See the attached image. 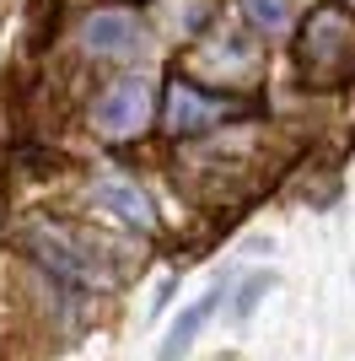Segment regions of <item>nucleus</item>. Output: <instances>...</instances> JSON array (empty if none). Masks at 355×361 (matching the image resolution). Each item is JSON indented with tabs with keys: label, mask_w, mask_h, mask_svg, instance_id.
Wrapping results in <instances>:
<instances>
[{
	"label": "nucleus",
	"mask_w": 355,
	"mask_h": 361,
	"mask_svg": "<svg viewBox=\"0 0 355 361\" xmlns=\"http://www.w3.org/2000/svg\"><path fill=\"white\" fill-rule=\"evenodd\" d=\"M16 248L38 264L44 275H59L81 291H113L118 286V264L113 248H108L97 232L75 221H54V216H32L27 226H16Z\"/></svg>",
	"instance_id": "f257e3e1"
},
{
	"label": "nucleus",
	"mask_w": 355,
	"mask_h": 361,
	"mask_svg": "<svg viewBox=\"0 0 355 361\" xmlns=\"http://www.w3.org/2000/svg\"><path fill=\"white\" fill-rule=\"evenodd\" d=\"M296 65L307 87H344L355 75V11L340 0H318L296 27Z\"/></svg>",
	"instance_id": "f03ea898"
},
{
	"label": "nucleus",
	"mask_w": 355,
	"mask_h": 361,
	"mask_svg": "<svg viewBox=\"0 0 355 361\" xmlns=\"http://www.w3.org/2000/svg\"><path fill=\"white\" fill-rule=\"evenodd\" d=\"M264 114V97H237V92H210L199 87L194 75H173L162 92V130L173 140H199V135H216L226 124H242V119H259Z\"/></svg>",
	"instance_id": "7ed1b4c3"
},
{
	"label": "nucleus",
	"mask_w": 355,
	"mask_h": 361,
	"mask_svg": "<svg viewBox=\"0 0 355 361\" xmlns=\"http://www.w3.org/2000/svg\"><path fill=\"white\" fill-rule=\"evenodd\" d=\"M156 114H162V92H156V75L146 71H130V75H113L97 97H92V130L103 140H113V146H130V140H140L156 124Z\"/></svg>",
	"instance_id": "20e7f679"
},
{
	"label": "nucleus",
	"mask_w": 355,
	"mask_h": 361,
	"mask_svg": "<svg viewBox=\"0 0 355 361\" xmlns=\"http://www.w3.org/2000/svg\"><path fill=\"white\" fill-rule=\"evenodd\" d=\"M146 22L130 11V6H97L75 22V49H81V60L92 65H130L146 54Z\"/></svg>",
	"instance_id": "39448f33"
},
{
	"label": "nucleus",
	"mask_w": 355,
	"mask_h": 361,
	"mask_svg": "<svg viewBox=\"0 0 355 361\" xmlns=\"http://www.w3.org/2000/svg\"><path fill=\"white\" fill-rule=\"evenodd\" d=\"M87 205L108 211L113 221H124L130 232H140V238H156V226H162V216H156L151 195L135 178H118V173H113V178H92L87 183Z\"/></svg>",
	"instance_id": "423d86ee"
},
{
	"label": "nucleus",
	"mask_w": 355,
	"mask_h": 361,
	"mask_svg": "<svg viewBox=\"0 0 355 361\" xmlns=\"http://www.w3.org/2000/svg\"><path fill=\"white\" fill-rule=\"evenodd\" d=\"M232 281H237V270H226V275H221V281H216V286H210L199 302H189V307L173 318V329H167V340L156 345V356H183V350L199 340V329H205L210 318L226 307V297H232Z\"/></svg>",
	"instance_id": "0eeeda50"
},
{
	"label": "nucleus",
	"mask_w": 355,
	"mask_h": 361,
	"mask_svg": "<svg viewBox=\"0 0 355 361\" xmlns=\"http://www.w3.org/2000/svg\"><path fill=\"white\" fill-rule=\"evenodd\" d=\"M194 65H216L221 81H232V75H248L253 65H259V44L242 38V32H221V38H205V44H199Z\"/></svg>",
	"instance_id": "6e6552de"
},
{
	"label": "nucleus",
	"mask_w": 355,
	"mask_h": 361,
	"mask_svg": "<svg viewBox=\"0 0 355 361\" xmlns=\"http://www.w3.org/2000/svg\"><path fill=\"white\" fill-rule=\"evenodd\" d=\"M242 16H248L253 32H264V38H280L291 27V0H237Z\"/></svg>",
	"instance_id": "1a4fd4ad"
},
{
	"label": "nucleus",
	"mask_w": 355,
	"mask_h": 361,
	"mask_svg": "<svg viewBox=\"0 0 355 361\" xmlns=\"http://www.w3.org/2000/svg\"><path fill=\"white\" fill-rule=\"evenodd\" d=\"M264 291H275V270H253V275H237V281H232V297H226L232 318H248L253 307L264 302Z\"/></svg>",
	"instance_id": "9d476101"
},
{
	"label": "nucleus",
	"mask_w": 355,
	"mask_h": 361,
	"mask_svg": "<svg viewBox=\"0 0 355 361\" xmlns=\"http://www.w3.org/2000/svg\"><path fill=\"white\" fill-rule=\"evenodd\" d=\"M350 6H355V0H350Z\"/></svg>",
	"instance_id": "9b49d317"
}]
</instances>
